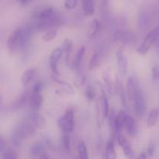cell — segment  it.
<instances>
[{"instance_id":"cell-20","label":"cell","mask_w":159,"mask_h":159,"mask_svg":"<svg viewBox=\"0 0 159 159\" xmlns=\"http://www.w3.org/2000/svg\"><path fill=\"white\" fill-rule=\"evenodd\" d=\"M106 158L116 159V152L115 150L114 144L112 141H109L106 147Z\"/></svg>"},{"instance_id":"cell-19","label":"cell","mask_w":159,"mask_h":159,"mask_svg":"<svg viewBox=\"0 0 159 159\" xmlns=\"http://www.w3.org/2000/svg\"><path fill=\"white\" fill-rule=\"evenodd\" d=\"M158 117V110L157 109H153L150 111L148 115V117L147 120V125L148 127L151 128V127H153L156 124L157 120Z\"/></svg>"},{"instance_id":"cell-29","label":"cell","mask_w":159,"mask_h":159,"mask_svg":"<svg viewBox=\"0 0 159 159\" xmlns=\"http://www.w3.org/2000/svg\"><path fill=\"white\" fill-rule=\"evenodd\" d=\"M43 151V146L41 145V144H35L33 145L32 148H31V152H32L33 155H35V156L38 157L40 154H42Z\"/></svg>"},{"instance_id":"cell-18","label":"cell","mask_w":159,"mask_h":159,"mask_svg":"<svg viewBox=\"0 0 159 159\" xmlns=\"http://www.w3.org/2000/svg\"><path fill=\"white\" fill-rule=\"evenodd\" d=\"M28 120L35 127H40L44 124V119L42 116H40L38 113H32L30 116H29Z\"/></svg>"},{"instance_id":"cell-21","label":"cell","mask_w":159,"mask_h":159,"mask_svg":"<svg viewBox=\"0 0 159 159\" xmlns=\"http://www.w3.org/2000/svg\"><path fill=\"white\" fill-rule=\"evenodd\" d=\"M61 48L63 49L64 53L65 54L66 56V61L68 60V57H69L70 54H71V51H72L73 48V43L71 41V40H70L69 38H65V40L63 41V43L61 45Z\"/></svg>"},{"instance_id":"cell-2","label":"cell","mask_w":159,"mask_h":159,"mask_svg":"<svg viewBox=\"0 0 159 159\" xmlns=\"http://www.w3.org/2000/svg\"><path fill=\"white\" fill-rule=\"evenodd\" d=\"M35 126L33 125L29 120L20 123L15 129L12 134V141L16 145H20L22 140L32 136L35 132Z\"/></svg>"},{"instance_id":"cell-8","label":"cell","mask_w":159,"mask_h":159,"mask_svg":"<svg viewBox=\"0 0 159 159\" xmlns=\"http://www.w3.org/2000/svg\"><path fill=\"white\" fill-rule=\"evenodd\" d=\"M116 59H117L118 65H119V70L122 75L127 74V69H128V61L127 58L124 54L123 49L120 48L116 51Z\"/></svg>"},{"instance_id":"cell-24","label":"cell","mask_w":159,"mask_h":159,"mask_svg":"<svg viewBox=\"0 0 159 159\" xmlns=\"http://www.w3.org/2000/svg\"><path fill=\"white\" fill-rule=\"evenodd\" d=\"M98 63H99V55H98L97 53H94L92 55L91 59L89 61V69H94L98 65Z\"/></svg>"},{"instance_id":"cell-9","label":"cell","mask_w":159,"mask_h":159,"mask_svg":"<svg viewBox=\"0 0 159 159\" xmlns=\"http://www.w3.org/2000/svg\"><path fill=\"white\" fill-rule=\"evenodd\" d=\"M124 128L126 129L127 133L130 136H135L137 134V126L134 119L131 116L126 114L125 119H124Z\"/></svg>"},{"instance_id":"cell-35","label":"cell","mask_w":159,"mask_h":159,"mask_svg":"<svg viewBox=\"0 0 159 159\" xmlns=\"http://www.w3.org/2000/svg\"><path fill=\"white\" fill-rule=\"evenodd\" d=\"M37 159H50V158H48V155H45L44 153H42V154H40L38 157H37Z\"/></svg>"},{"instance_id":"cell-13","label":"cell","mask_w":159,"mask_h":159,"mask_svg":"<svg viewBox=\"0 0 159 159\" xmlns=\"http://www.w3.org/2000/svg\"><path fill=\"white\" fill-rule=\"evenodd\" d=\"M36 71L34 68H28V69H26L21 76V82L23 86H26L27 85H29L30 82L34 79Z\"/></svg>"},{"instance_id":"cell-28","label":"cell","mask_w":159,"mask_h":159,"mask_svg":"<svg viewBox=\"0 0 159 159\" xmlns=\"http://www.w3.org/2000/svg\"><path fill=\"white\" fill-rule=\"evenodd\" d=\"M84 82H85V77H84L83 75L82 74V73H79V74H78L77 75L75 76V80H74V85H75L76 87H80L82 86V85H83Z\"/></svg>"},{"instance_id":"cell-34","label":"cell","mask_w":159,"mask_h":159,"mask_svg":"<svg viewBox=\"0 0 159 159\" xmlns=\"http://www.w3.org/2000/svg\"><path fill=\"white\" fill-rule=\"evenodd\" d=\"M155 152V144L153 142H150L148 144V154L149 156H152Z\"/></svg>"},{"instance_id":"cell-22","label":"cell","mask_w":159,"mask_h":159,"mask_svg":"<svg viewBox=\"0 0 159 159\" xmlns=\"http://www.w3.org/2000/svg\"><path fill=\"white\" fill-rule=\"evenodd\" d=\"M85 52V48L84 46H82L80 48H79V51H78L77 54H76V56H75V59L74 62H73V63H74L75 67L79 66V65H80L81 62H82V59H83Z\"/></svg>"},{"instance_id":"cell-1","label":"cell","mask_w":159,"mask_h":159,"mask_svg":"<svg viewBox=\"0 0 159 159\" xmlns=\"http://www.w3.org/2000/svg\"><path fill=\"white\" fill-rule=\"evenodd\" d=\"M29 34L23 29H16L11 34L7 41V47L9 52L14 54L21 50L27 43Z\"/></svg>"},{"instance_id":"cell-30","label":"cell","mask_w":159,"mask_h":159,"mask_svg":"<svg viewBox=\"0 0 159 159\" xmlns=\"http://www.w3.org/2000/svg\"><path fill=\"white\" fill-rule=\"evenodd\" d=\"M78 0H65L64 6L67 9H73L77 6Z\"/></svg>"},{"instance_id":"cell-7","label":"cell","mask_w":159,"mask_h":159,"mask_svg":"<svg viewBox=\"0 0 159 159\" xmlns=\"http://www.w3.org/2000/svg\"><path fill=\"white\" fill-rule=\"evenodd\" d=\"M64 54V51L62 48H57L51 52V57H50V66L53 72L57 75H59V71L57 68V63L61 57H62V54Z\"/></svg>"},{"instance_id":"cell-12","label":"cell","mask_w":159,"mask_h":159,"mask_svg":"<svg viewBox=\"0 0 159 159\" xmlns=\"http://www.w3.org/2000/svg\"><path fill=\"white\" fill-rule=\"evenodd\" d=\"M82 6L86 16H91L95 13L94 0H82Z\"/></svg>"},{"instance_id":"cell-23","label":"cell","mask_w":159,"mask_h":159,"mask_svg":"<svg viewBox=\"0 0 159 159\" xmlns=\"http://www.w3.org/2000/svg\"><path fill=\"white\" fill-rule=\"evenodd\" d=\"M57 30H50V31H48V32H47L46 34H43L41 39H42V40H43L44 42L51 41V40H53L54 38H55L56 36H57Z\"/></svg>"},{"instance_id":"cell-14","label":"cell","mask_w":159,"mask_h":159,"mask_svg":"<svg viewBox=\"0 0 159 159\" xmlns=\"http://www.w3.org/2000/svg\"><path fill=\"white\" fill-rule=\"evenodd\" d=\"M100 30V23L96 19H93L91 22H90L89 25L88 32H87V35L89 38L94 37L98 32Z\"/></svg>"},{"instance_id":"cell-10","label":"cell","mask_w":159,"mask_h":159,"mask_svg":"<svg viewBox=\"0 0 159 159\" xmlns=\"http://www.w3.org/2000/svg\"><path fill=\"white\" fill-rule=\"evenodd\" d=\"M42 102H43V97H42L40 93H33L30 97V107L32 110H37L41 107Z\"/></svg>"},{"instance_id":"cell-17","label":"cell","mask_w":159,"mask_h":159,"mask_svg":"<svg viewBox=\"0 0 159 159\" xmlns=\"http://www.w3.org/2000/svg\"><path fill=\"white\" fill-rule=\"evenodd\" d=\"M78 158L77 159H89V153L86 145L83 141H79L77 146Z\"/></svg>"},{"instance_id":"cell-11","label":"cell","mask_w":159,"mask_h":159,"mask_svg":"<svg viewBox=\"0 0 159 159\" xmlns=\"http://www.w3.org/2000/svg\"><path fill=\"white\" fill-rule=\"evenodd\" d=\"M99 106H100V110L103 117H107L110 113V106H109V101L107 97V95L104 92H102V96L99 98Z\"/></svg>"},{"instance_id":"cell-16","label":"cell","mask_w":159,"mask_h":159,"mask_svg":"<svg viewBox=\"0 0 159 159\" xmlns=\"http://www.w3.org/2000/svg\"><path fill=\"white\" fill-rule=\"evenodd\" d=\"M127 113L124 112L120 111L119 112L118 114L116 115V118H115L114 122V128L116 129L117 131H120L123 128H124V119H125V116Z\"/></svg>"},{"instance_id":"cell-37","label":"cell","mask_w":159,"mask_h":159,"mask_svg":"<svg viewBox=\"0 0 159 159\" xmlns=\"http://www.w3.org/2000/svg\"><path fill=\"white\" fill-rule=\"evenodd\" d=\"M17 1H19V2H27L28 0H17Z\"/></svg>"},{"instance_id":"cell-33","label":"cell","mask_w":159,"mask_h":159,"mask_svg":"<svg viewBox=\"0 0 159 159\" xmlns=\"http://www.w3.org/2000/svg\"><path fill=\"white\" fill-rule=\"evenodd\" d=\"M42 89V84L40 82H37V83L34 85V88H33L32 93H40Z\"/></svg>"},{"instance_id":"cell-4","label":"cell","mask_w":159,"mask_h":159,"mask_svg":"<svg viewBox=\"0 0 159 159\" xmlns=\"http://www.w3.org/2000/svg\"><path fill=\"white\" fill-rule=\"evenodd\" d=\"M58 126L64 133L69 134L74 128V112L71 109H68L65 115L57 121Z\"/></svg>"},{"instance_id":"cell-27","label":"cell","mask_w":159,"mask_h":159,"mask_svg":"<svg viewBox=\"0 0 159 159\" xmlns=\"http://www.w3.org/2000/svg\"><path fill=\"white\" fill-rule=\"evenodd\" d=\"M1 159H18L17 158V155L13 151L8 150L3 152L2 154Z\"/></svg>"},{"instance_id":"cell-38","label":"cell","mask_w":159,"mask_h":159,"mask_svg":"<svg viewBox=\"0 0 159 159\" xmlns=\"http://www.w3.org/2000/svg\"><path fill=\"white\" fill-rule=\"evenodd\" d=\"M157 48H158V50L159 51V41L158 42V43H157Z\"/></svg>"},{"instance_id":"cell-31","label":"cell","mask_w":159,"mask_h":159,"mask_svg":"<svg viewBox=\"0 0 159 159\" xmlns=\"http://www.w3.org/2000/svg\"><path fill=\"white\" fill-rule=\"evenodd\" d=\"M57 82L61 85L62 88L64 89V90H65L67 93H71V94H73V89L69 84L66 83V82H62V81H57Z\"/></svg>"},{"instance_id":"cell-5","label":"cell","mask_w":159,"mask_h":159,"mask_svg":"<svg viewBox=\"0 0 159 159\" xmlns=\"http://www.w3.org/2000/svg\"><path fill=\"white\" fill-rule=\"evenodd\" d=\"M134 110L137 116L139 118H142L145 114L146 102L141 89H140L137 94L136 98L134 101Z\"/></svg>"},{"instance_id":"cell-26","label":"cell","mask_w":159,"mask_h":159,"mask_svg":"<svg viewBox=\"0 0 159 159\" xmlns=\"http://www.w3.org/2000/svg\"><path fill=\"white\" fill-rule=\"evenodd\" d=\"M85 96H86L87 99L89 101L93 100L96 96V93H95V90L91 85H89L85 89Z\"/></svg>"},{"instance_id":"cell-3","label":"cell","mask_w":159,"mask_h":159,"mask_svg":"<svg viewBox=\"0 0 159 159\" xmlns=\"http://www.w3.org/2000/svg\"><path fill=\"white\" fill-rule=\"evenodd\" d=\"M159 39V25L152 29L144 38V41L138 48V51L141 54H145Z\"/></svg>"},{"instance_id":"cell-25","label":"cell","mask_w":159,"mask_h":159,"mask_svg":"<svg viewBox=\"0 0 159 159\" xmlns=\"http://www.w3.org/2000/svg\"><path fill=\"white\" fill-rule=\"evenodd\" d=\"M62 143H63V146L65 150L67 152H70L71 151V139H70L68 134L64 133L63 138H62Z\"/></svg>"},{"instance_id":"cell-32","label":"cell","mask_w":159,"mask_h":159,"mask_svg":"<svg viewBox=\"0 0 159 159\" xmlns=\"http://www.w3.org/2000/svg\"><path fill=\"white\" fill-rule=\"evenodd\" d=\"M152 79L154 80L159 79V65H155L152 69Z\"/></svg>"},{"instance_id":"cell-6","label":"cell","mask_w":159,"mask_h":159,"mask_svg":"<svg viewBox=\"0 0 159 159\" xmlns=\"http://www.w3.org/2000/svg\"><path fill=\"white\" fill-rule=\"evenodd\" d=\"M141 89L136 79L134 76H130L127 82V93L129 99L134 102L138 91Z\"/></svg>"},{"instance_id":"cell-15","label":"cell","mask_w":159,"mask_h":159,"mask_svg":"<svg viewBox=\"0 0 159 159\" xmlns=\"http://www.w3.org/2000/svg\"><path fill=\"white\" fill-rule=\"evenodd\" d=\"M118 143H119V145L120 146L124 155L126 157L130 156V153H131V148H130V145L128 141H127V140L124 136L120 135L118 137Z\"/></svg>"},{"instance_id":"cell-36","label":"cell","mask_w":159,"mask_h":159,"mask_svg":"<svg viewBox=\"0 0 159 159\" xmlns=\"http://www.w3.org/2000/svg\"><path fill=\"white\" fill-rule=\"evenodd\" d=\"M138 159H147V156H146L145 153H141V155L138 156Z\"/></svg>"}]
</instances>
